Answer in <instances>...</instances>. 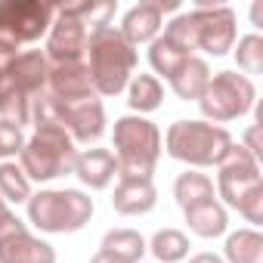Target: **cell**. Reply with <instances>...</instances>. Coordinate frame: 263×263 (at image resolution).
Masks as SVG:
<instances>
[{"instance_id":"8d00e7d4","label":"cell","mask_w":263,"mask_h":263,"mask_svg":"<svg viewBox=\"0 0 263 263\" xmlns=\"http://www.w3.org/2000/svg\"><path fill=\"white\" fill-rule=\"evenodd\" d=\"M0 84H4V74H0Z\"/></svg>"},{"instance_id":"44dd1931","label":"cell","mask_w":263,"mask_h":263,"mask_svg":"<svg viewBox=\"0 0 263 263\" xmlns=\"http://www.w3.org/2000/svg\"><path fill=\"white\" fill-rule=\"evenodd\" d=\"M223 260L226 263H263V235H260V229L241 226V229L226 232Z\"/></svg>"},{"instance_id":"7402d4cb","label":"cell","mask_w":263,"mask_h":263,"mask_svg":"<svg viewBox=\"0 0 263 263\" xmlns=\"http://www.w3.org/2000/svg\"><path fill=\"white\" fill-rule=\"evenodd\" d=\"M99 251H105V254H111V257H118V260H124V263H140V260L146 257L149 245H146V238H143L137 229L121 226V229H108V232L102 235Z\"/></svg>"},{"instance_id":"52a82bcc","label":"cell","mask_w":263,"mask_h":263,"mask_svg":"<svg viewBox=\"0 0 263 263\" xmlns=\"http://www.w3.org/2000/svg\"><path fill=\"white\" fill-rule=\"evenodd\" d=\"M263 186V174H260V161L241 146V143H232L229 146V152H226V158L220 161V167H217V183H214V189H217V201L229 211H238V204L254 192V189H260Z\"/></svg>"},{"instance_id":"484cf974","label":"cell","mask_w":263,"mask_h":263,"mask_svg":"<svg viewBox=\"0 0 263 263\" xmlns=\"http://www.w3.org/2000/svg\"><path fill=\"white\" fill-rule=\"evenodd\" d=\"M0 121L13 124V127H25L31 124V96H25L22 90H16L13 84H0Z\"/></svg>"},{"instance_id":"4316f807","label":"cell","mask_w":263,"mask_h":263,"mask_svg":"<svg viewBox=\"0 0 263 263\" xmlns=\"http://www.w3.org/2000/svg\"><path fill=\"white\" fill-rule=\"evenodd\" d=\"M0 198L7 204H25L31 198V180L16 161H0Z\"/></svg>"},{"instance_id":"cb8c5ba5","label":"cell","mask_w":263,"mask_h":263,"mask_svg":"<svg viewBox=\"0 0 263 263\" xmlns=\"http://www.w3.org/2000/svg\"><path fill=\"white\" fill-rule=\"evenodd\" d=\"M174 198L177 204L186 211L192 204H201V201H214L217 198V189H214V180L201 171H186L174 180Z\"/></svg>"},{"instance_id":"4fadbf2b","label":"cell","mask_w":263,"mask_h":263,"mask_svg":"<svg viewBox=\"0 0 263 263\" xmlns=\"http://www.w3.org/2000/svg\"><path fill=\"white\" fill-rule=\"evenodd\" d=\"M158 204V189L152 177H118L111 192V208L121 217H143Z\"/></svg>"},{"instance_id":"83f0119b","label":"cell","mask_w":263,"mask_h":263,"mask_svg":"<svg viewBox=\"0 0 263 263\" xmlns=\"http://www.w3.org/2000/svg\"><path fill=\"white\" fill-rule=\"evenodd\" d=\"M232 50H235L238 71H241L245 78H251V74H260V71H263V37H260L257 31H251V34L238 37V44H235Z\"/></svg>"},{"instance_id":"5bb4252c","label":"cell","mask_w":263,"mask_h":263,"mask_svg":"<svg viewBox=\"0 0 263 263\" xmlns=\"http://www.w3.org/2000/svg\"><path fill=\"white\" fill-rule=\"evenodd\" d=\"M164 28V13L158 7V0H149V4H137L130 7L121 19V37L130 47H140V44H152Z\"/></svg>"},{"instance_id":"2e32d148","label":"cell","mask_w":263,"mask_h":263,"mask_svg":"<svg viewBox=\"0 0 263 263\" xmlns=\"http://www.w3.org/2000/svg\"><path fill=\"white\" fill-rule=\"evenodd\" d=\"M0 263H56V248L28 229H19L0 238Z\"/></svg>"},{"instance_id":"e575fe53","label":"cell","mask_w":263,"mask_h":263,"mask_svg":"<svg viewBox=\"0 0 263 263\" xmlns=\"http://www.w3.org/2000/svg\"><path fill=\"white\" fill-rule=\"evenodd\" d=\"M251 22H254V28H263V4L260 0L251 7Z\"/></svg>"},{"instance_id":"ba28073f","label":"cell","mask_w":263,"mask_h":263,"mask_svg":"<svg viewBox=\"0 0 263 263\" xmlns=\"http://www.w3.org/2000/svg\"><path fill=\"white\" fill-rule=\"evenodd\" d=\"M53 19V7L41 0H0V34L16 41L19 47L41 41L50 31Z\"/></svg>"},{"instance_id":"d6986e66","label":"cell","mask_w":263,"mask_h":263,"mask_svg":"<svg viewBox=\"0 0 263 263\" xmlns=\"http://www.w3.org/2000/svg\"><path fill=\"white\" fill-rule=\"evenodd\" d=\"M161 102H164V84H161V78L146 74V71H140V74L130 78V84H127L130 115H143L146 118L149 111L161 108Z\"/></svg>"},{"instance_id":"9a60e30c","label":"cell","mask_w":263,"mask_h":263,"mask_svg":"<svg viewBox=\"0 0 263 263\" xmlns=\"http://www.w3.org/2000/svg\"><path fill=\"white\" fill-rule=\"evenodd\" d=\"M47 74H50V62L44 50H22L13 59V65L7 68L4 81L22 90L25 96H37L41 90H47Z\"/></svg>"},{"instance_id":"7c38bea8","label":"cell","mask_w":263,"mask_h":263,"mask_svg":"<svg viewBox=\"0 0 263 263\" xmlns=\"http://www.w3.org/2000/svg\"><path fill=\"white\" fill-rule=\"evenodd\" d=\"M47 93H53L62 102H81V99L96 96L87 62L84 59H74V62H50Z\"/></svg>"},{"instance_id":"ffe728a7","label":"cell","mask_w":263,"mask_h":263,"mask_svg":"<svg viewBox=\"0 0 263 263\" xmlns=\"http://www.w3.org/2000/svg\"><path fill=\"white\" fill-rule=\"evenodd\" d=\"M208 81H211V65H208V59H201V56H189L186 59V65L171 78V90L183 99V102H198L201 99V93H204V87H208Z\"/></svg>"},{"instance_id":"d590c367","label":"cell","mask_w":263,"mask_h":263,"mask_svg":"<svg viewBox=\"0 0 263 263\" xmlns=\"http://www.w3.org/2000/svg\"><path fill=\"white\" fill-rule=\"evenodd\" d=\"M90 263H124V260H118V257H111V254H105V251H96V254L90 257Z\"/></svg>"},{"instance_id":"4dcf8cb0","label":"cell","mask_w":263,"mask_h":263,"mask_svg":"<svg viewBox=\"0 0 263 263\" xmlns=\"http://www.w3.org/2000/svg\"><path fill=\"white\" fill-rule=\"evenodd\" d=\"M22 146H25V134H22V130L13 127V124H4V121H0V161H13V158H19Z\"/></svg>"},{"instance_id":"ac0fdd59","label":"cell","mask_w":263,"mask_h":263,"mask_svg":"<svg viewBox=\"0 0 263 263\" xmlns=\"http://www.w3.org/2000/svg\"><path fill=\"white\" fill-rule=\"evenodd\" d=\"M183 217H186L189 232L198 235V238H220V235L229 232V211H226L217 198L186 208Z\"/></svg>"},{"instance_id":"277c9868","label":"cell","mask_w":263,"mask_h":263,"mask_svg":"<svg viewBox=\"0 0 263 263\" xmlns=\"http://www.w3.org/2000/svg\"><path fill=\"white\" fill-rule=\"evenodd\" d=\"M28 223L47 235L81 232L93 220V198L84 189H41L25 201Z\"/></svg>"},{"instance_id":"6da1fadb","label":"cell","mask_w":263,"mask_h":263,"mask_svg":"<svg viewBox=\"0 0 263 263\" xmlns=\"http://www.w3.org/2000/svg\"><path fill=\"white\" fill-rule=\"evenodd\" d=\"M87 68H90V81H93V93L96 96H118L127 90L130 78L137 74V62L140 53L137 47H130L121 31L111 25L105 31H96L87 37Z\"/></svg>"},{"instance_id":"e0dca14e","label":"cell","mask_w":263,"mask_h":263,"mask_svg":"<svg viewBox=\"0 0 263 263\" xmlns=\"http://www.w3.org/2000/svg\"><path fill=\"white\" fill-rule=\"evenodd\" d=\"M71 174L87 189H108L111 180L118 177V161H115L111 149H84V152H78Z\"/></svg>"},{"instance_id":"7a4b0ae2","label":"cell","mask_w":263,"mask_h":263,"mask_svg":"<svg viewBox=\"0 0 263 263\" xmlns=\"http://www.w3.org/2000/svg\"><path fill=\"white\" fill-rule=\"evenodd\" d=\"M232 134L220 124L208 121H174L161 140V149L174 158L189 164V171H204V167H220L232 146Z\"/></svg>"},{"instance_id":"8992f818","label":"cell","mask_w":263,"mask_h":263,"mask_svg":"<svg viewBox=\"0 0 263 263\" xmlns=\"http://www.w3.org/2000/svg\"><path fill=\"white\" fill-rule=\"evenodd\" d=\"M257 102V87L251 78H245L241 71H217L211 74L201 99H198V108L204 115L208 124H229V121H238L245 118Z\"/></svg>"},{"instance_id":"f1b7e54d","label":"cell","mask_w":263,"mask_h":263,"mask_svg":"<svg viewBox=\"0 0 263 263\" xmlns=\"http://www.w3.org/2000/svg\"><path fill=\"white\" fill-rule=\"evenodd\" d=\"M62 121H65V102L62 99H56L47 90L31 96V124L34 127H62Z\"/></svg>"},{"instance_id":"f546056e","label":"cell","mask_w":263,"mask_h":263,"mask_svg":"<svg viewBox=\"0 0 263 263\" xmlns=\"http://www.w3.org/2000/svg\"><path fill=\"white\" fill-rule=\"evenodd\" d=\"M164 37H171L174 44H180L183 50H195L198 47V25L192 13H177L167 25H164Z\"/></svg>"},{"instance_id":"1f68e13d","label":"cell","mask_w":263,"mask_h":263,"mask_svg":"<svg viewBox=\"0 0 263 263\" xmlns=\"http://www.w3.org/2000/svg\"><path fill=\"white\" fill-rule=\"evenodd\" d=\"M19 229H28L13 211H10V204L0 198V238H7V235H13V232H19Z\"/></svg>"},{"instance_id":"836d02e7","label":"cell","mask_w":263,"mask_h":263,"mask_svg":"<svg viewBox=\"0 0 263 263\" xmlns=\"http://www.w3.org/2000/svg\"><path fill=\"white\" fill-rule=\"evenodd\" d=\"M186 263H226L220 254H211V251H201V254H192L186 257Z\"/></svg>"},{"instance_id":"8fae6325","label":"cell","mask_w":263,"mask_h":263,"mask_svg":"<svg viewBox=\"0 0 263 263\" xmlns=\"http://www.w3.org/2000/svg\"><path fill=\"white\" fill-rule=\"evenodd\" d=\"M62 127L68 130V137L74 140V146H90L99 143L105 134V105L99 96L81 99V102H65V121Z\"/></svg>"},{"instance_id":"d6a6232c","label":"cell","mask_w":263,"mask_h":263,"mask_svg":"<svg viewBox=\"0 0 263 263\" xmlns=\"http://www.w3.org/2000/svg\"><path fill=\"white\" fill-rule=\"evenodd\" d=\"M241 146H245V149H248V152H251L257 161L263 158V146H260V124H251V127L245 130V137H241Z\"/></svg>"},{"instance_id":"5b68a950","label":"cell","mask_w":263,"mask_h":263,"mask_svg":"<svg viewBox=\"0 0 263 263\" xmlns=\"http://www.w3.org/2000/svg\"><path fill=\"white\" fill-rule=\"evenodd\" d=\"M78 152L81 149L74 146L65 127H34V134L25 140V146L19 152V167L31 180V186L53 183L74 171Z\"/></svg>"},{"instance_id":"d4e9b609","label":"cell","mask_w":263,"mask_h":263,"mask_svg":"<svg viewBox=\"0 0 263 263\" xmlns=\"http://www.w3.org/2000/svg\"><path fill=\"white\" fill-rule=\"evenodd\" d=\"M146 245H149V251H152V257L158 263H180V260L189 257V248H192L189 245V235L183 229H174V226L158 229Z\"/></svg>"},{"instance_id":"30bf717a","label":"cell","mask_w":263,"mask_h":263,"mask_svg":"<svg viewBox=\"0 0 263 263\" xmlns=\"http://www.w3.org/2000/svg\"><path fill=\"white\" fill-rule=\"evenodd\" d=\"M56 19L47 31V47H44V56L47 62H74V59H84L87 53V28L81 25V19L68 16V13H59L53 10Z\"/></svg>"},{"instance_id":"603a6c76","label":"cell","mask_w":263,"mask_h":263,"mask_svg":"<svg viewBox=\"0 0 263 263\" xmlns=\"http://www.w3.org/2000/svg\"><path fill=\"white\" fill-rule=\"evenodd\" d=\"M192 53L189 50H183L180 44H174L171 37H164V34H158L152 44H149V65H152V71H155V78L161 74V78H174L183 65H186V59H189Z\"/></svg>"},{"instance_id":"3957f363","label":"cell","mask_w":263,"mask_h":263,"mask_svg":"<svg viewBox=\"0 0 263 263\" xmlns=\"http://www.w3.org/2000/svg\"><path fill=\"white\" fill-rule=\"evenodd\" d=\"M118 177H152L161 158V130L143 115H121L111 127Z\"/></svg>"},{"instance_id":"9c48e42d","label":"cell","mask_w":263,"mask_h":263,"mask_svg":"<svg viewBox=\"0 0 263 263\" xmlns=\"http://www.w3.org/2000/svg\"><path fill=\"white\" fill-rule=\"evenodd\" d=\"M189 13L195 16V25H198V47L195 50H204L208 56H226L235 47L238 19H235L232 7L201 0V4H195Z\"/></svg>"}]
</instances>
